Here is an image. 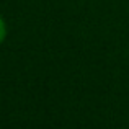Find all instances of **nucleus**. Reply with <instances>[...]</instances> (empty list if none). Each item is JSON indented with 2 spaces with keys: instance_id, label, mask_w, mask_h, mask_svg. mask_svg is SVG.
Listing matches in <instances>:
<instances>
[{
  "instance_id": "f257e3e1",
  "label": "nucleus",
  "mask_w": 129,
  "mask_h": 129,
  "mask_svg": "<svg viewBox=\"0 0 129 129\" xmlns=\"http://www.w3.org/2000/svg\"><path fill=\"white\" fill-rule=\"evenodd\" d=\"M5 36H7V26H5V21H3V18L0 16V44L3 43Z\"/></svg>"
}]
</instances>
